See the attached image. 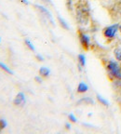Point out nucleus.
Masks as SVG:
<instances>
[{"instance_id":"1","label":"nucleus","mask_w":121,"mask_h":134,"mask_svg":"<svg viewBox=\"0 0 121 134\" xmlns=\"http://www.w3.org/2000/svg\"><path fill=\"white\" fill-rule=\"evenodd\" d=\"M75 18L81 25H87L90 19V8L86 0H79L75 4Z\"/></svg>"},{"instance_id":"2","label":"nucleus","mask_w":121,"mask_h":134,"mask_svg":"<svg viewBox=\"0 0 121 134\" xmlns=\"http://www.w3.org/2000/svg\"><path fill=\"white\" fill-rule=\"evenodd\" d=\"M103 65L109 79L114 83H121V66L119 63L114 60H106L103 61Z\"/></svg>"},{"instance_id":"3","label":"nucleus","mask_w":121,"mask_h":134,"mask_svg":"<svg viewBox=\"0 0 121 134\" xmlns=\"http://www.w3.org/2000/svg\"><path fill=\"white\" fill-rule=\"evenodd\" d=\"M117 32H119V23H116L103 28L102 36L107 40V42H112L116 38V35L117 34Z\"/></svg>"},{"instance_id":"4","label":"nucleus","mask_w":121,"mask_h":134,"mask_svg":"<svg viewBox=\"0 0 121 134\" xmlns=\"http://www.w3.org/2000/svg\"><path fill=\"white\" fill-rule=\"evenodd\" d=\"M77 34H78V38H79L80 44H81L83 49L86 50V51L89 50L90 48V46H91L90 36H89L85 32L82 31V30H78Z\"/></svg>"},{"instance_id":"5","label":"nucleus","mask_w":121,"mask_h":134,"mask_svg":"<svg viewBox=\"0 0 121 134\" xmlns=\"http://www.w3.org/2000/svg\"><path fill=\"white\" fill-rule=\"evenodd\" d=\"M110 12L112 16H115L116 18H121V1L118 0L117 2H115L111 6Z\"/></svg>"},{"instance_id":"6","label":"nucleus","mask_w":121,"mask_h":134,"mask_svg":"<svg viewBox=\"0 0 121 134\" xmlns=\"http://www.w3.org/2000/svg\"><path fill=\"white\" fill-rule=\"evenodd\" d=\"M25 95L23 92H19L18 94L16 95L14 100H13V103H14L15 106H23L25 104Z\"/></svg>"},{"instance_id":"7","label":"nucleus","mask_w":121,"mask_h":134,"mask_svg":"<svg viewBox=\"0 0 121 134\" xmlns=\"http://www.w3.org/2000/svg\"><path fill=\"white\" fill-rule=\"evenodd\" d=\"M35 7H36V8H37V9L40 11V12H42L43 14H45L47 17H48V19H50V21H52V17H51V15H50V12L48 10V9H47L46 8H44L43 6H40V5H37V4L35 5Z\"/></svg>"},{"instance_id":"8","label":"nucleus","mask_w":121,"mask_h":134,"mask_svg":"<svg viewBox=\"0 0 121 134\" xmlns=\"http://www.w3.org/2000/svg\"><path fill=\"white\" fill-rule=\"evenodd\" d=\"M89 90V87L87 84H85L84 82H80L78 84V86H77V92L78 93H85L87 92Z\"/></svg>"},{"instance_id":"9","label":"nucleus","mask_w":121,"mask_h":134,"mask_svg":"<svg viewBox=\"0 0 121 134\" xmlns=\"http://www.w3.org/2000/svg\"><path fill=\"white\" fill-rule=\"evenodd\" d=\"M50 74V69H48L47 67H41L39 69V75L42 76V77H45V78L48 77Z\"/></svg>"},{"instance_id":"10","label":"nucleus","mask_w":121,"mask_h":134,"mask_svg":"<svg viewBox=\"0 0 121 134\" xmlns=\"http://www.w3.org/2000/svg\"><path fill=\"white\" fill-rule=\"evenodd\" d=\"M114 56H115L117 61L121 62V48L120 47L115 48V49H114Z\"/></svg>"},{"instance_id":"11","label":"nucleus","mask_w":121,"mask_h":134,"mask_svg":"<svg viewBox=\"0 0 121 134\" xmlns=\"http://www.w3.org/2000/svg\"><path fill=\"white\" fill-rule=\"evenodd\" d=\"M77 103H83V104H93V100L90 97H85L82 98L80 100L77 102Z\"/></svg>"},{"instance_id":"12","label":"nucleus","mask_w":121,"mask_h":134,"mask_svg":"<svg viewBox=\"0 0 121 134\" xmlns=\"http://www.w3.org/2000/svg\"><path fill=\"white\" fill-rule=\"evenodd\" d=\"M78 63H79V69L81 70V67H85L86 65V57L84 54L78 55Z\"/></svg>"},{"instance_id":"13","label":"nucleus","mask_w":121,"mask_h":134,"mask_svg":"<svg viewBox=\"0 0 121 134\" xmlns=\"http://www.w3.org/2000/svg\"><path fill=\"white\" fill-rule=\"evenodd\" d=\"M58 21H59V23H60V25L63 28V29L69 30V25H68V23H67L66 21H65L64 20H63L60 16L58 17Z\"/></svg>"},{"instance_id":"14","label":"nucleus","mask_w":121,"mask_h":134,"mask_svg":"<svg viewBox=\"0 0 121 134\" xmlns=\"http://www.w3.org/2000/svg\"><path fill=\"white\" fill-rule=\"evenodd\" d=\"M96 98H97V100H98L99 103H102V105H104V106H108V105H109V103H108V102H107V100H105L104 98H102V97L101 96L100 94H97L96 95Z\"/></svg>"},{"instance_id":"15","label":"nucleus","mask_w":121,"mask_h":134,"mask_svg":"<svg viewBox=\"0 0 121 134\" xmlns=\"http://www.w3.org/2000/svg\"><path fill=\"white\" fill-rule=\"evenodd\" d=\"M0 69H2L3 71H5L6 73H8V74H10V75H11V74H13V72L9 69V67H8L6 64H5V63H1V62H0Z\"/></svg>"},{"instance_id":"16","label":"nucleus","mask_w":121,"mask_h":134,"mask_svg":"<svg viewBox=\"0 0 121 134\" xmlns=\"http://www.w3.org/2000/svg\"><path fill=\"white\" fill-rule=\"evenodd\" d=\"M24 43H25V45L28 47V48H29L30 50H32V51H35V49H36V48H35L34 45L32 44V42L30 41L29 39H25L24 40Z\"/></svg>"},{"instance_id":"17","label":"nucleus","mask_w":121,"mask_h":134,"mask_svg":"<svg viewBox=\"0 0 121 134\" xmlns=\"http://www.w3.org/2000/svg\"><path fill=\"white\" fill-rule=\"evenodd\" d=\"M68 119L70 120L72 123H76V122H77L76 117L75 116V115H74V114H69V115H68Z\"/></svg>"},{"instance_id":"18","label":"nucleus","mask_w":121,"mask_h":134,"mask_svg":"<svg viewBox=\"0 0 121 134\" xmlns=\"http://www.w3.org/2000/svg\"><path fill=\"white\" fill-rule=\"evenodd\" d=\"M7 127V122L5 119H0V131Z\"/></svg>"},{"instance_id":"19","label":"nucleus","mask_w":121,"mask_h":134,"mask_svg":"<svg viewBox=\"0 0 121 134\" xmlns=\"http://www.w3.org/2000/svg\"><path fill=\"white\" fill-rule=\"evenodd\" d=\"M67 7H68L69 10H71L72 8H72V7H73L72 6V0H67Z\"/></svg>"},{"instance_id":"20","label":"nucleus","mask_w":121,"mask_h":134,"mask_svg":"<svg viewBox=\"0 0 121 134\" xmlns=\"http://www.w3.org/2000/svg\"><path fill=\"white\" fill-rule=\"evenodd\" d=\"M41 77H42V76H41ZM41 77H40V75H38V76H36V77H35V80H36L37 83H41V82H42V78Z\"/></svg>"},{"instance_id":"21","label":"nucleus","mask_w":121,"mask_h":134,"mask_svg":"<svg viewBox=\"0 0 121 134\" xmlns=\"http://www.w3.org/2000/svg\"><path fill=\"white\" fill-rule=\"evenodd\" d=\"M36 59H37V60H38V61H40V62H42V61H43V60H44V58H43V57H42L41 56V55H36Z\"/></svg>"},{"instance_id":"22","label":"nucleus","mask_w":121,"mask_h":134,"mask_svg":"<svg viewBox=\"0 0 121 134\" xmlns=\"http://www.w3.org/2000/svg\"><path fill=\"white\" fill-rule=\"evenodd\" d=\"M20 1H21V3H23V4H25V5H28V4H29V2H28L27 0H20Z\"/></svg>"},{"instance_id":"23","label":"nucleus","mask_w":121,"mask_h":134,"mask_svg":"<svg viewBox=\"0 0 121 134\" xmlns=\"http://www.w3.org/2000/svg\"><path fill=\"white\" fill-rule=\"evenodd\" d=\"M65 127H66L67 130H70V128H71V125H70L69 123H66V124H65Z\"/></svg>"},{"instance_id":"24","label":"nucleus","mask_w":121,"mask_h":134,"mask_svg":"<svg viewBox=\"0 0 121 134\" xmlns=\"http://www.w3.org/2000/svg\"><path fill=\"white\" fill-rule=\"evenodd\" d=\"M119 33H120V35H121V24H119Z\"/></svg>"},{"instance_id":"25","label":"nucleus","mask_w":121,"mask_h":134,"mask_svg":"<svg viewBox=\"0 0 121 134\" xmlns=\"http://www.w3.org/2000/svg\"><path fill=\"white\" fill-rule=\"evenodd\" d=\"M120 108H121V103H120Z\"/></svg>"},{"instance_id":"26","label":"nucleus","mask_w":121,"mask_h":134,"mask_svg":"<svg viewBox=\"0 0 121 134\" xmlns=\"http://www.w3.org/2000/svg\"><path fill=\"white\" fill-rule=\"evenodd\" d=\"M0 42H1V39H0Z\"/></svg>"}]
</instances>
